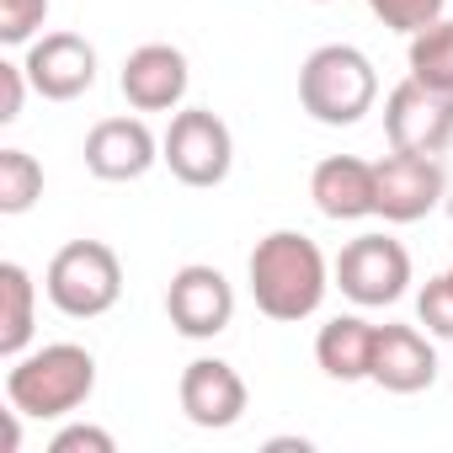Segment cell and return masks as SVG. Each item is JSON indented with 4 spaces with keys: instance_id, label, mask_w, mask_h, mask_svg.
Here are the masks:
<instances>
[{
    "instance_id": "2",
    "label": "cell",
    "mask_w": 453,
    "mask_h": 453,
    "mask_svg": "<svg viewBox=\"0 0 453 453\" xmlns=\"http://www.w3.org/2000/svg\"><path fill=\"white\" fill-rule=\"evenodd\" d=\"M96 389V357L75 342H49L38 352L12 357L6 400L33 421H65L75 416Z\"/></svg>"
},
{
    "instance_id": "23",
    "label": "cell",
    "mask_w": 453,
    "mask_h": 453,
    "mask_svg": "<svg viewBox=\"0 0 453 453\" xmlns=\"http://www.w3.org/2000/svg\"><path fill=\"white\" fill-rule=\"evenodd\" d=\"M49 453H118V442H112V432H102L91 421H70L65 432H54Z\"/></svg>"
},
{
    "instance_id": "16",
    "label": "cell",
    "mask_w": 453,
    "mask_h": 453,
    "mask_svg": "<svg viewBox=\"0 0 453 453\" xmlns=\"http://www.w3.org/2000/svg\"><path fill=\"white\" fill-rule=\"evenodd\" d=\"M373 336H379V326L363 320V315H336V320H326L320 336H315V363H320V373L336 379V384H363V379L373 373Z\"/></svg>"
},
{
    "instance_id": "14",
    "label": "cell",
    "mask_w": 453,
    "mask_h": 453,
    "mask_svg": "<svg viewBox=\"0 0 453 453\" xmlns=\"http://www.w3.org/2000/svg\"><path fill=\"white\" fill-rule=\"evenodd\" d=\"M310 197L326 219L336 224H357V219H373L379 213V176H373V160H357V155H326L315 171H310Z\"/></svg>"
},
{
    "instance_id": "8",
    "label": "cell",
    "mask_w": 453,
    "mask_h": 453,
    "mask_svg": "<svg viewBox=\"0 0 453 453\" xmlns=\"http://www.w3.org/2000/svg\"><path fill=\"white\" fill-rule=\"evenodd\" d=\"M165 315L176 326V336L187 342H213L230 331L235 320V288L219 267L208 262H187L171 273V288H165Z\"/></svg>"
},
{
    "instance_id": "24",
    "label": "cell",
    "mask_w": 453,
    "mask_h": 453,
    "mask_svg": "<svg viewBox=\"0 0 453 453\" xmlns=\"http://www.w3.org/2000/svg\"><path fill=\"white\" fill-rule=\"evenodd\" d=\"M33 81L17 59H0V123H17L22 118V102H27Z\"/></svg>"
},
{
    "instance_id": "12",
    "label": "cell",
    "mask_w": 453,
    "mask_h": 453,
    "mask_svg": "<svg viewBox=\"0 0 453 453\" xmlns=\"http://www.w3.org/2000/svg\"><path fill=\"white\" fill-rule=\"evenodd\" d=\"M118 86H123L134 112H176L187 86H192V70H187V54L176 43H139L123 59Z\"/></svg>"
},
{
    "instance_id": "11",
    "label": "cell",
    "mask_w": 453,
    "mask_h": 453,
    "mask_svg": "<svg viewBox=\"0 0 453 453\" xmlns=\"http://www.w3.org/2000/svg\"><path fill=\"white\" fill-rule=\"evenodd\" d=\"M22 70L43 102H75L96 86V49L81 33H43L27 43Z\"/></svg>"
},
{
    "instance_id": "21",
    "label": "cell",
    "mask_w": 453,
    "mask_h": 453,
    "mask_svg": "<svg viewBox=\"0 0 453 453\" xmlns=\"http://www.w3.org/2000/svg\"><path fill=\"white\" fill-rule=\"evenodd\" d=\"M442 6L448 0H368V12L389 27V33H421V27H432L437 17H442Z\"/></svg>"
},
{
    "instance_id": "18",
    "label": "cell",
    "mask_w": 453,
    "mask_h": 453,
    "mask_svg": "<svg viewBox=\"0 0 453 453\" xmlns=\"http://www.w3.org/2000/svg\"><path fill=\"white\" fill-rule=\"evenodd\" d=\"M411 81L421 86H437V91H453V17H437L432 27L411 33Z\"/></svg>"
},
{
    "instance_id": "13",
    "label": "cell",
    "mask_w": 453,
    "mask_h": 453,
    "mask_svg": "<svg viewBox=\"0 0 453 453\" xmlns=\"http://www.w3.org/2000/svg\"><path fill=\"white\" fill-rule=\"evenodd\" d=\"M160 160V139L144 118H102L86 134V171L96 181H139Z\"/></svg>"
},
{
    "instance_id": "9",
    "label": "cell",
    "mask_w": 453,
    "mask_h": 453,
    "mask_svg": "<svg viewBox=\"0 0 453 453\" xmlns=\"http://www.w3.org/2000/svg\"><path fill=\"white\" fill-rule=\"evenodd\" d=\"M373 176H379V219H389V224L426 219L448 192V171H442L437 155L389 150L384 160H373Z\"/></svg>"
},
{
    "instance_id": "10",
    "label": "cell",
    "mask_w": 453,
    "mask_h": 453,
    "mask_svg": "<svg viewBox=\"0 0 453 453\" xmlns=\"http://www.w3.org/2000/svg\"><path fill=\"white\" fill-rule=\"evenodd\" d=\"M181 411L192 426L203 432H224V426H235L251 405V389L246 379L235 373V363H224V357H192L181 368Z\"/></svg>"
},
{
    "instance_id": "20",
    "label": "cell",
    "mask_w": 453,
    "mask_h": 453,
    "mask_svg": "<svg viewBox=\"0 0 453 453\" xmlns=\"http://www.w3.org/2000/svg\"><path fill=\"white\" fill-rule=\"evenodd\" d=\"M416 320L426 326V336L453 342V273L421 283V294H416Z\"/></svg>"
},
{
    "instance_id": "17",
    "label": "cell",
    "mask_w": 453,
    "mask_h": 453,
    "mask_svg": "<svg viewBox=\"0 0 453 453\" xmlns=\"http://www.w3.org/2000/svg\"><path fill=\"white\" fill-rule=\"evenodd\" d=\"M33 315H38V283L22 262H0V357H22L33 342Z\"/></svg>"
},
{
    "instance_id": "6",
    "label": "cell",
    "mask_w": 453,
    "mask_h": 453,
    "mask_svg": "<svg viewBox=\"0 0 453 453\" xmlns=\"http://www.w3.org/2000/svg\"><path fill=\"white\" fill-rule=\"evenodd\" d=\"M331 278L357 310H384V304L405 299V288H411V251L389 235H357L342 246Z\"/></svg>"
},
{
    "instance_id": "5",
    "label": "cell",
    "mask_w": 453,
    "mask_h": 453,
    "mask_svg": "<svg viewBox=\"0 0 453 453\" xmlns=\"http://www.w3.org/2000/svg\"><path fill=\"white\" fill-rule=\"evenodd\" d=\"M160 160L181 187H219L235 165V134L213 107H181L160 139Z\"/></svg>"
},
{
    "instance_id": "7",
    "label": "cell",
    "mask_w": 453,
    "mask_h": 453,
    "mask_svg": "<svg viewBox=\"0 0 453 453\" xmlns=\"http://www.w3.org/2000/svg\"><path fill=\"white\" fill-rule=\"evenodd\" d=\"M384 134H389V150L442 155L453 144V91H437L405 75L384 96Z\"/></svg>"
},
{
    "instance_id": "15",
    "label": "cell",
    "mask_w": 453,
    "mask_h": 453,
    "mask_svg": "<svg viewBox=\"0 0 453 453\" xmlns=\"http://www.w3.org/2000/svg\"><path fill=\"white\" fill-rule=\"evenodd\" d=\"M368 384H379L389 395H421V389H432L437 384V352H432L426 331H416V326H379Z\"/></svg>"
},
{
    "instance_id": "25",
    "label": "cell",
    "mask_w": 453,
    "mask_h": 453,
    "mask_svg": "<svg viewBox=\"0 0 453 453\" xmlns=\"http://www.w3.org/2000/svg\"><path fill=\"white\" fill-rule=\"evenodd\" d=\"M315 6H326V0H315Z\"/></svg>"
},
{
    "instance_id": "19",
    "label": "cell",
    "mask_w": 453,
    "mask_h": 453,
    "mask_svg": "<svg viewBox=\"0 0 453 453\" xmlns=\"http://www.w3.org/2000/svg\"><path fill=\"white\" fill-rule=\"evenodd\" d=\"M43 197V165L27 150H0V213L17 219Z\"/></svg>"
},
{
    "instance_id": "22",
    "label": "cell",
    "mask_w": 453,
    "mask_h": 453,
    "mask_svg": "<svg viewBox=\"0 0 453 453\" xmlns=\"http://www.w3.org/2000/svg\"><path fill=\"white\" fill-rule=\"evenodd\" d=\"M43 22H49V0H0V43L6 49L33 43Z\"/></svg>"
},
{
    "instance_id": "4",
    "label": "cell",
    "mask_w": 453,
    "mask_h": 453,
    "mask_svg": "<svg viewBox=\"0 0 453 453\" xmlns=\"http://www.w3.org/2000/svg\"><path fill=\"white\" fill-rule=\"evenodd\" d=\"M43 294L70 320H96L123 299V262L107 241H70L43 273Z\"/></svg>"
},
{
    "instance_id": "26",
    "label": "cell",
    "mask_w": 453,
    "mask_h": 453,
    "mask_svg": "<svg viewBox=\"0 0 453 453\" xmlns=\"http://www.w3.org/2000/svg\"><path fill=\"white\" fill-rule=\"evenodd\" d=\"M448 273H453V267H448Z\"/></svg>"
},
{
    "instance_id": "3",
    "label": "cell",
    "mask_w": 453,
    "mask_h": 453,
    "mask_svg": "<svg viewBox=\"0 0 453 453\" xmlns=\"http://www.w3.org/2000/svg\"><path fill=\"white\" fill-rule=\"evenodd\" d=\"M379 75L373 59L352 43H320L299 70V107L326 128H352L373 112Z\"/></svg>"
},
{
    "instance_id": "1",
    "label": "cell",
    "mask_w": 453,
    "mask_h": 453,
    "mask_svg": "<svg viewBox=\"0 0 453 453\" xmlns=\"http://www.w3.org/2000/svg\"><path fill=\"white\" fill-rule=\"evenodd\" d=\"M246 278H251V299L267 320L278 326H299L310 320L326 294H331V262L326 251L304 235V230H273L257 241L251 262H246Z\"/></svg>"
}]
</instances>
